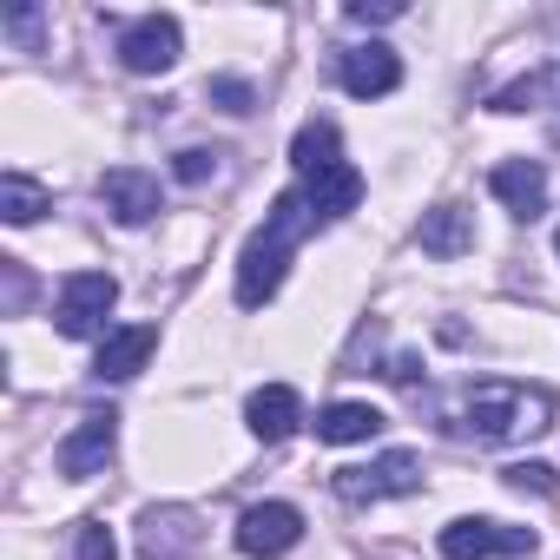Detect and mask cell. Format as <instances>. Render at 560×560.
Returning <instances> with one entry per match:
<instances>
[{
    "mask_svg": "<svg viewBox=\"0 0 560 560\" xmlns=\"http://www.w3.org/2000/svg\"><path fill=\"white\" fill-rule=\"evenodd\" d=\"M298 540H304V514L291 501H257L237 514V553H250V560H277Z\"/></svg>",
    "mask_w": 560,
    "mask_h": 560,
    "instance_id": "cell-8",
    "label": "cell"
},
{
    "mask_svg": "<svg viewBox=\"0 0 560 560\" xmlns=\"http://www.w3.org/2000/svg\"><path fill=\"white\" fill-rule=\"evenodd\" d=\"M501 481H508L514 494H540V501H553V494H560V475H553L547 462H508V468H501Z\"/></svg>",
    "mask_w": 560,
    "mask_h": 560,
    "instance_id": "cell-20",
    "label": "cell"
},
{
    "mask_svg": "<svg viewBox=\"0 0 560 560\" xmlns=\"http://www.w3.org/2000/svg\"><path fill=\"white\" fill-rule=\"evenodd\" d=\"M357 27H383V21H402L409 8H402V0H350V8H343Z\"/></svg>",
    "mask_w": 560,
    "mask_h": 560,
    "instance_id": "cell-25",
    "label": "cell"
},
{
    "mask_svg": "<svg viewBox=\"0 0 560 560\" xmlns=\"http://www.w3.org/2000/svg\"><path fill=\"white\" fill-rule=\"evenodd\" d=\"M0 27H8V40H21L27 54L40 47V27H47V14L40 8H8V21H0Z\"/></svg>",
    "mask_w": 560,
    "mask_h": 560,
    "instance_id": "cell-23",
    "label": "cell"
},
{
    "mask_svg": "<svg viewBox=\"0 0 560 560\" xmlns=\"http://www.w3.org/2000/svg\"><path fill=\"white\" fill-rule=\"evenodd\" d=\"M113 448H119V416H113V409H106V416H80V429L54 448V468H60L67 481H86V475H106Z\"/></svg>",
    "mask_w": 560,
    "mask_h": 560,
    "instance_id": "cell-9",
    "label": "cell"
},
{
    "mask_svg": "<svg viewBox=\"0 0 560 560\" xmlns=\"http://www.w3.org/2000/svg\"><path fill=\"white\" fill-rule=\"evenodd\" d=\"M21 304H27V270L8 264V311H21Z\"/></svg>",
    "mask_w": 560,
    "mask_h": 560,
    "instance_id": "cell-27",
    "label": "cell"
},
{
    "mask_svg": "<svg viewBox=\"0 0 560 560\" xmlns=\"http://www.w3.org/2000/svg\"><path fill=\"white\" fill-rule=\"evenodd\" d=\"M100 198H106V211H113L119 224H152V218H159V178L139 172V165H113V172L100 178Z\"/></svg>",
    "mask_w": 560,
    "mask_h": 560,
    "instance_id": "cell-12",
    "label": "cell"
},
{
    "mask_svg": "<svg viewBox=\"0 0 560 560\" xmlns=\"http://www.w3.org/2000/svg\"><path fill=\"white\" fill-rule=\"evenodd\" d=\"M291 165H298V178H304L298 191L311 198L317 218H350V211L363 205V172L343 159L330 119H311V126L291 139Z\"/></svg>",
    "mask_w": 560,
    "mask_h": 560,
    "instance_id": "cell-3",
    "label": "cell"
},
{
    "mask_svg": "<svg viewBox=\"0 0 560 560\" xmlns=\"http://www.w3.org/2000/svg\"><path fill=\"white\" fill-rule=\"evenodd\" d=\"M185 54V34L172 14H139L132 27H119V67L126 73H172Z\"/></svg>",
    "mask_w": 560,
    "mask_h": 560,
    "instance_id": "cell-7",
    "label": "cell"
},
{
    "mask_svg": "<svg viewBox=\"0 0 560 560\" xmlns=\"http://www.w3.org/2000/svg\"><path fill=\"white\" fill-rule=\"evenodd\" d=\"M370 435H383V409H370V402H330L317 416V442L350 448V442H370Z\"/></svg>",
    "mask_w": 560,
    "mask_h": 560,
    "instance_id": "cell-17",
    "label": "cell"
},
{
    "mask_svg": "<svg viewBox=\"0 0 560 560\" xmlns=\"http://www.w3.org/2000/svg\"><path fill=\"white\" fill-rule=\"evenodd\" d=\"M553 250H560V231H553Z\"/></svg>",
    "mask_w": 560,
    "mask_h": 560,
    "instance_id": "cell-29",
    "label": "cell"
},
{
    "mask_svg": "<svg viewBox=\"0 0 560 560\" xmlns=\"http://www.w3.org/2000/svg\"><path fill=\"white\" fill-rule=\"evenodd\" d=\"M547 132H553V145H560V113H553V126H547Z\"/></svg>",
    "mask_w": 560,
    "mask_h": 560,
    "instance_id": "cell-28",
    "label": "cell"
},
{
    "mask_svg": "<svg viewBox=\"0 0 560 560\" xmlns=\"http://www.w3.org/2000/svg\"><path fill=\"white\" fill-rule=\"evenodd\" d=\"M442 553L448 560H527L534 553V534L527 527H508V521L462 514V521L442 527Z\"/></svg>",
    "mask_w": 560,
    "mask_h": 560,
    "instance_id": "cell-6",
    "label": "cell"
},
{
    "mask_svg": "<svg viewBox=\"0 0 560 560\" xmlns=\"http://www.w3.org/2000/svg\"><path fill=\"white\" fill-rule=\"evenodd\" d=\"M73 553H80V560H119V540H113V527H106V521H80Z\"/></svg>",
    "mask_w": 560,
    "mask_h": 560,
    "instance_id": "cell-22",
    "label": "cell"
},
{
    "mask_svg": "<svg viewBox=\"0 0 560 560\" xmlns=\"http://www.w3.org/2000/svg\"><path fill=\"white\" fill-rule=\"evenodd\" d=\"M198 540H205V527L191 508H145L139 514V553L145 560H191Z\"/></svg>",
    "mask_w": 560,
    "mask_h": 560,
    "instance_id": "cell-11",
    "label": "cell"
},
{
    "mask_svg": "<svg viewBox=\"0 0 560 560\" xmlns=\"http://www.w3.org/2000/svg\"><path fill=\"white\" fill-rule=\"evenodd\" d=\"M172 172H178V185H205V178L218 172V152H205V145H185V152L172 159Z\"/></svg>",
    "mask_w": 560,
    "mask_h": 560,
    "instance_id": "cell-24",
    "label": "cell"
},
{
    "mask_svg": "<svg viewBox=\"0 0 560 560\" xmlns=\"http://www.w3.org/2000/svg\"><path fill=\"white\" fill-rule=\"evenodd\" d=\"M47 205H54V191H47L40 178H27V172H8V178H0V218H8V224H34Z\"/></svg>",
    "mask_w": 560,
    "mask_h": 560,
    "instance_id": "cell-19",
    "label": "cell"
},
{
    "mask_svg": "<svg viewBox=\"0 0 560 560\" xmlns=\"http://www.w3.org/2000/svg\"><path fill=\"white\" fill-rule=\"evenodd\" d=\"M119 304V284L106 270H73L60 284V304H54V324L60 337H100L106 343V311Z\"/></svg>",
    "mask_w": 560,
    "mask_h": 560,
    "instance_id": "cell-4",
    "label": "cell"
},
{
    "mask_svg": "<svg viewBox=\"0 0 560 560\" xmlns=\"http://www.w3.org/2000/svg\"><path fill=\"white\" fill-rule=\"evenodd\" d=\"M330 488H337L350 508H370V501H389V494H416V488H422V462H416L409 448H389V455H376L370 468H337Z\"/></svg>",
    "mask_w": 560,
    "mask_h": 560,
    "instance_id": "cell-5",
    "label": "cell"
},
{
    "mask_svg": "<svg viewBox=\"0 0 560 560\" xmlns=\"http://www.w3.org/2000/svg\"><path fill=\"white\" fill-rule=\"evenodd\" d=\"M416 244H422L429 257H462V250H475V218H468L462 205H435V211H422Z\"/></svg>",
    "mask_w": 560,
    "mask_h": 560,
    "instance_id": "cell-16",
    "label": "cell"
},
{
    "mask_svg": "<svg viewBox=\"0 0 560 560\" xmlns=\"http://www.w3.org/2000/svg\"><path fill=\"white\" fill-rule=\"evenodd\" d=\"M448 435H475V442H514V435H540L553 429V389H527V383H462L442 409Z\"/></svg>",
    "mask_w": 560,
    "mask_h": 560,
    "instance_id": "cell-1",
    "label": "cell"
},
{
    "mask_svg": "<svg viewBox=\"0 0 560 560\" xmlns=\"http://www.w3.org/2000/svg\"><path fill=\"white\" fill-rule=\"evenodd\" d=\"M244 422H250L257 442H284V435L304 422V396H298L291 383H264V389L244 402Z\"/></svg>",
    "mask_w": 560,
    "mask_h": 560,
    "instance_id": "cell-15",
    "label": "cell"
},
{
    "mask_svg": "<svg viewBox=\"0 0 560 560\" xmlns=\"http://www.w3.org/2000/svg\"><path fill=\"white\" fill-rule=\"evenodd\" d=\"M311 231H317L311 198H304V191H277V205H270L264 231H257V237L244 244V257H237V304H244V311H264L277 291H284L291 250H298Z\"/></svg>",
    "mask_w": 560,
    "mask_h": 560,
    "instance_id": "cell-2",
    "label": "cell"
},
{
    "mask_svg": "<svg viewBox=\"0 0 560 560\" xmlns=\"http://www.w3.org/2000/svg\"><path fill=\"white\" fill-rule=\"evenodd\" d=\"M534 106H560V60L540 67V73H521L514 86H501L488 100V113H534Z\"/></svg>",
    "mask_w": 560,
    "mask_h": 560,
    "instance_id": "cell-18",
    "label": "cell"
},
{
    "mask_svg": "<svg viewBox=\"0 0 560 560\" xmlns=\"http://www.w3.org/2000/svg\"><path fill=\"white\" fill-rule=\"evenodd\" d=\"M152 350H159V330H152V324H126V330H113V337L100 343L93 376H100V383H126V376H139V370L152 363Z\"/></svg>",
    "mask_w": 560,
    "mask_h": 560,
    "instance_id": "cell-14",
    "label": "cell"
},
{
    "mask_svg": "<svg viewBox=\"0 0 560 560\" xmlns=\"http://www.w3.org/2000/svg\"><path fill=\"white\" fill-rule=\"evenodd\" d=\"M383 376H389V383H402V389H409V383H416V376H422V363H416V357H389V370H383Z\"/></svg>",
    "mask_w": 560,
    "mask_h": 560,
    "instance_id": "cell-26",
    "label": "cell"
},
{
    "mask_svg": "<svg viewBox=\"0 0 560 560\" xmlns=\"http://www.w3.org/2000/svg\"><path fill=\"white\" fill-rule=\"evenodd\" d=\"M488 191H494L514 218H540V211H547V172H540L534 159H501V165L488 172Z\"/></svg>",
    "mask_w": 560,
    "mask_h": 560,
    "instance_id": "cell-13",
    "label": "cell"
},
{
    "mask_svg": "<svg viewBox=\"0 0 560 560\" xmlns=\"http://www.w3.org/2000/svg\"><path fill=\"white\" fill-rule=\"evenodd\" d=\"M337 80H343L350 100H383V93L402 86V60H396V47H383V40L343 47V54H337Z\"/></svg>",
    "mask_w": 560,
    "mask_h": 560,
    "instance_id": "cell-10",
    "label": "cell"
},
{
    "mask_svg": "<svg viewBox=\"0 0 560 560\" xmlns=\"http://www.w3.org/2000/svg\"><path fill=\"white\" fill-rule=\"evenodd\" d=\"M211 106H218V113H231V119H244V113L257 106V86H250V80H237V73H224V80H211Z\"/></svg>",
    "mask_w": 560,
    "mask_h": 560,
    "instance_id": "cell-21",
    "label": "cell"
}]
</instances>
